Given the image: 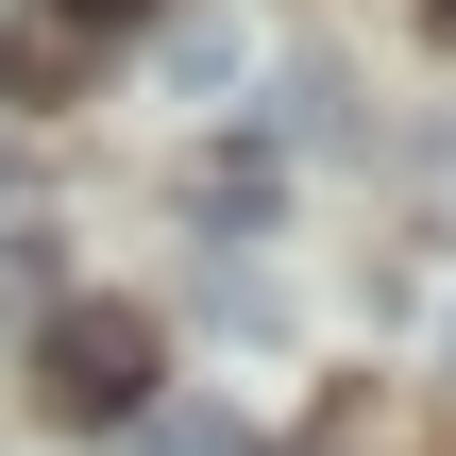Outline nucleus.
<instances>
[{"mask_svg": "<svg viewBox=\"0 0 456 456\" xmlns=\"http://www.w3.org/2000/svg\"><path fill=\"white\" fill-rule=\"evenodd\" d=\"M34 389H51L68 423H135V406H152V322H135V305H51Z\"/></svg>", "mask_w": 456, "mask_h": 456, "instance_id": "1", "label": "nucleus"}, {"mask_svg": "<svg viewBox=\"0 0 456 456\" xmlns=\"http://www.w3.org/2000/svg\"><path fill=\"white\" fill-rule=\"evenodd\" d=\"M118 440L135 456H254V423H237V406H135Z\"/></svg>", "mask_w": 456, "mask_h": 456, "instance_id": "2", "label": "nucleus"}, {"mask_svg": "<svg viewBox=\"0 0 456 456\" xmlns=\"http://www.w3.org/2000/svg\"><path fill=\"white\" fill-rule=\"evenodd\" d=\"M51 17H68V34H102V17H135V0H51Z\"/></svg>", "mask_w": 456, "mask_h": 456, "instance_id": "3", "label": "nucleus"}, {"mask_svg": "<svg viewBox=\"0 0 456 456\" xmlns=\"http://www.w3.org/2000/svg\"><path fill=\"white\" fill-rule=\"evenodd\" d=\"M423 34H440V51H456V0H423Z\"/></svg>", "mask_w": 456, "mask_h": 456, "instance_id": "4", "label": "nucleus"}, {"mask_svg": "<svg viewBox=\"0 0 456 456\" xmlns=\"http://www.w3.org/2000/svg\"><path fill=\"white\" fill-rule=\"evenodd\" d=\"M440 355H456V322H440Z\"/></svg>", "mask_w": 456, "mask_h": 456, "instance_id": "5", "label": "nucleus"}]
</instances>
